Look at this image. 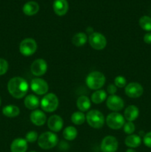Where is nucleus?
Segmentation results:
<instances>
[{"label":"nucleus","mask_w":151,"mask_h":152,"mask_svg":"<svg viewBox=\"0 0 151 152\" xmlns=\"http://www.w3.org/2000/svg\"><path fill=\"white\" fill-rule=\"evenodd\" d=\"M29 88L28 82L24 78L19 77H13L7 83V90L9 93L16 99H21L27 94Z\"/></svg>","instance_id":"1"},{"label":"nucleus","mask_w":151,"mask_h":152,"mask_svg":"<svg viewBox=\"0 0 151 152\" xmlns=\"http://www.w3.org/2000/svg\"><path fill=\"white\" fill-rule=\"evenodd\" d=\"M38 145L42 149L48 150L56 146L59 142V138L56 134L52 132L42 133L38 138Z\"/></svg>","instance_id":"2"},{"label":"nucleus","mask_w":151,"mask_h":152,"mask_svg":"<svg viewBox=\"0 0 151 152\" xmlns=\"http://www.w3.org/2000/svg\"><path fill=\"white\" fill-rule=\"evenodd\" d=\"M106 79L105 75L100 71H92L86 78L87 87L92 90H99L105 85Z\"/></svg>","instance_id":"3"},{"label":"nucleus","mask_w":151,"mask_h":152,"mask_svg":"<svg viewBox=\"0 0 151 152\" xmlns=\"http://www.w3.org/2000/svg\"><path fill=\"white\" fill-rule=\"evenodd\" d=\"M40 105L41 109L45 112H53L59 106V99L55 94H47L41 99Z\"/></svg>","instance_id":"4"},{"label":"nucleus","mask_w":151,"mask_h":152,"mask_svg":"<svg viewBox=\"0 0 151 152\" xmlns=\"http://www.w3.org/2000/svg\"><path fill=\"white\" fill-rule=\"evenodd\" d=\"M86 120L89 126L93 129H101L105 124V119L103 114L98 110H91L87 113Z\"/></svg>","instance_id":"5"},{"label":"nucleus","mask_w":151,"mask_h":152,"mask_svg":"<svg viewBox=\"0 0 151 152\" xmlns=\"http://www.w3.org/2000/svg\"><path fill=\"white\" fill-rule=\"evenodd\" d=\"M106 123L110 129L117 130L124 126L125 123L124 117L118 112L110 113L106 118Z\"/></svg>","instance_id":"6"},{"label":"nucleus","mask_w":151,"mask_h":152,"mask_svg":"<svg viewBox=\"0 0 151 152\" xmlns=\"http://www.w3.org/2000/svg\"><path fill=\"white\" fill-rule=\"evenodd\" d=\"M37 49V44L33 39L26 38L21 42L19 45V51L22 55L29 56L33 54Z\"/></svg>","instance_id":"7"},{"label":"nucleus","mask_w":151,"mask_h":152,"mask_svg":"<svg viewBox=\"0 0 151 152\" xmlns=\"http://www.w3.org/2000/svg\"><path fill=\"white\" fill-rule=\"evenodd\" d=\"M89 43L93 48L102 50L107 45V39L103 34L98 32L92 33L89 37Z\"/></svg>","instance_id":"8"},{"label":"nucleus","mask_w":151,"mask_h":152,"mask_svg":"<svg viewBox=\"0 0 151 152\" xmlns=\"http://www.w3.org/2000/svg\"><path fill=\"white\" fill-rule=\"evenodd\" d=\"M118 142L115 137L107 136L101 142V150L102 152H115L118 149Z\"/></svg>","instance_id":"9"},{"label":"nucleus","mask_w":151,"mask_h":152,"mask_svg":"<svg viewBox=\"0 0 151 152\" xmlns=\"http://www.w3.org/2000/svg\"><path fill=\"white\" fill-rule=\"evenodd\" d=\"M30 88L34 93L38 95L47 94L49 88L47 82L41 78H35L32 80L30 83Z\"/></svg>","instance_id":"10"},{"label":"nucleus","mask_w":151,"mask_h":152,"mask_svg":"<svg viewBox=\"0 0 151 152\" xmlns=\"http://www.w3.org/2000/svg\"><path fill=\"white\" fill-rule=\"evenodd\" d=\"M47 63L44 59H37L33 62L30 66L31 73L36 77L42 76L47 72Z\"/></svg>","instance_id":"11"},{"label":"nucleus","mask_w":151,"mask_h":152,"mask_svg":"<svg viewBox=\"0 0 151 152\" xmlns=\"http://www.w3.org/2000/svg\"><path fill=\"white\" fill-rule=\"evenodd\" d=\"M144 88L138 83H130L125 87V94L130 98L140 97L143 94Z\"/></svg>","instance_id":"12"},{"label":"nucleus","mask_w":151,"mask_h":152,"mask_svg":"<svg viewBox=\"0 0 151 152\" xmlns=\"http://www.w3.org/2000/svg\"><path fill=\"white\" fill-rule=\"evenodd\" d=\"M106 104L107 108L113 111H121L124 106V102L123 99L116 95H110L107 99Z\"/></svg>","instance_id":"13"},{"label":"nucleus","mask_w":151,"mask_h":152,"mask_svg":"<svg viewBox=\"0 0 151 152\" xmlns=\"http://www.w3.org/2000/svg\"><path fill=\"white\" fill-rule=\"evenodd\" d=\"M64 122L62 117L59 115H53L47 120V126L50 130L53 132H59L63 128Z\"/></svg>","instance_id":"14"},{"label":"nucleus","mask_w":151,"mask_h":152,"mask_svg":"<svg viewBox=\"0 0 151 152\" xmlns=\"http://www.w3.org/2000/svg\"><path fill=\"white\" fill-rule=\"evenodd\" d=\"M31 122L33 124H34L36 126H44V123H46L47 120V117L44 112L40 110H34L30 114Z\"/></svg>","instance_id":"15"},{"label":"nucleus","mask_w":151,"mask_h":152,"mask_svg":"<svg viewBox=\"0 0 151 152\" xmlns=\"http://www.w3.org/2000/svg\"><path fill=\"white\" fill-rule=\"evenodd\" d=\"M68 2L67 0H55L53 4V8L55 13L59 16H64L68 10Z\"/></svg>","instance_id":"16"},{"label":"nucleus","mask_w":151,"mask_h":152,"mask_svg":"<svg viewBox=\"0 0 151 152\" xmlns=\"http://www.w3.org/2000/svg\"><path fill=\"white\" fill-rule=\"evenodd\" d=\"M28 150V142L23 138H17L10 145L11 152H26Z\"/></svg>","instance_id":"17"},{"label":"nucleus","mask_w":151,"mask_h":152,"mask_svg":"<svg viewBox=\"0 0 151 152\" xmlns=\"http://www.w3.org/2000/svg\"><path fill=\"white\" fill-rule=\"evenodd\" d=\"M39 10V5L36 1H30L25 3L22 7V11L27 16H33Z\"/></svg>","instance_id":"18"},{"label":"nucleus","mask_w":151,"mask_h":152,"mask_svg":"<svg viewBox=\"0 0 151 152\" xmlns=\"http://www.w3.org/2000/svg\"><path fill=\"white\" fill-rule=\"evenodd\" d=\"M124 118L128 122H133L138 118L139 115V110L136 105H129L124 110Z\"/></svg>","instance_id":"19"},{"label":"nucleus","mask_w":151,"mask_h":152,"mask_svg":"<svg viewBox=\"0 0 151 152\" xmlns=\"http://www.w3.org/2000/svg\"><path fill=\"white\" fill-rule=\"evenodd\" d=\"M25 105L27 108L30 110H35L39 106L40 101L39 99L34 94H29L25 97Z\"/></svg>","instance_id":"20"},{"label":"nucleus","mask_w":151,"mask_h":152,"mask_svg":"<svg viewBox=\"0 0 151 152\" xmlns=\"http://www.w3.org/2000/svg\"><path fill=\"white\" fill-rule=\"evenodd\" d=\"M124 142L129 148H138L142 143V139L137 134H130L125 138Z\"/></svg>","instance_id":"21"},{"label":"nucleus","mask_w":151,"mask_h":152,"mask_svg":"<svg viewBox=\"0 0 151 152\" xmlns=\"http://www.w3.org/2000/svg\"><path fill=\"white\" fill-rule=\"evenodd\" d=\"M76 105L80 111L85 112L90 109L91 106V102L87 96H81L77 99Z\"/></svg>","instance_id":"22"},{"label":"nucleus","mask_w":151,"mask_h":152,"mask_svg":"<svg viewBox=\"0 0 151 152\" xmlns=\"http://www.w3.org/2000/svg\"><path fill=\"white\" fill-rule=\"evenodd\" d=\"M2 113L5 117L13 118V117H17L20 113L19 107L14 105H6L3 108Z\"/></svg>","instance_id":"23"},{"label":"nucleus","mask_w":151,"mask_h":152,"mask_svg":"<svg viewBox=\"0 0 151 152\" xmlns=\"http://www.w3.org/2000/svg\"><path fill=\"white\" fill-rule=\"evenodd\" d=\"M87 41V37L86 34L83 32H79L76 34L72 38V42L76 47H81L84 45Z\"/></svg>","instance_id":"24"},{"label":"nucleus","mask_w":151,"mask_h":152,"mask_svg":"<svg viewBox=\"0 0 151 152\" xmlns=\"http://www.w3.org/2000/svg\"><path fill=\"white\" fill-rule=\"evenodd\" d=\"M107 98V93L104 90H96L91 96V100L95 104H100L103 102Z\"/></svg>","instance_id":"25"},{"label":"nucleus","mask_w":151,"mask_h":152,"mask_svg":"<svg viewBox=\"0 0 151 152\" xmlns=\"http://www.w3.org/2000/svg\"><path fill=\"white\" fill-rule=\"evenodd\" d=\"M78 132L77 129L73 126H68L64 129L63 137L65 140L68 141H72L76 138Z\"/></svg>","instance_id":"26"},{"label":"nucleus","mask_w":151,"mask_h":152,"mask_svg":"<svg viewBox=\"0 0 151 152\" xmlns=\"http://www.w3.org/2000/svg\"><path fill=\"white\" fill-rule=\"evenodd\" d=\"M85 115L81 111H76L71 116V121L73 124L80 126L82 125L85 121Z\"/></svg>","instance_id":"27"},{"label":"nucleus","mask_w":151,"mask_h":152,"mask_svg":"<svg viewBox=\"0 0 151 152\" xmlns=\"http://www.w3.org/2000/svg\"><path fill=\"white\" fill-rule=\"evenodd\" d=\"M139 25L146 31H151V17L148 16H143L139 19Z\"/></svg>","instance_id":"28"},{"label":"nucleus","mask_w":151,"mask_h":152,"mask_svg":"<svg viewBox=\"0 0 151 152\" xmlns=\"http://www.w3.org/2000/svg\"><path fill=\"white\" fill-rule=\"evenodd\" d=\"M123 129H124V132H125L127 134L130 135L133 134V132H135L136 126L133 124V122H127V123H124V126H123Z\"/></svg>","instance_id":"29"},{"label":"nucleus","mask_w":151,"mask_h":152,"mask_svg":"<svg viewBox=\"0 0 151 152\" xmlns=\"http://www.w3.org/2000/svg\"><path fill=\"white\" fill-rule=\"evenodd\" d=\"M38 134L36 132H34V131L29 132L28 133L26 134V136H25V140H26L27 142H30V143H33V142L38 140Z\"/></svg>","instance_id":"30"},{"label":"nucleus","mask_w":151,"mask_h":152,"mask_svg":"<svg viewBox=\"0 0 151 152\" xmlns=\"http://www.w3.org/2000/svg\"><path fill=\"white\" fill-rule=\"evenodd\" d=\"M127 84V80L123 76H117L114 80V85L117 88H124Z\"/></svg>","instance_id":"31"},{"label":"nucleus","mask_w":151,"mask_h":152,"mask_svg":"<svg viewBox=\"0 0 151 152\" xmlns=\"http://www.w3.org/2000/svg\"><path fill=\"white\" fill-rule=\"evenodd\" d=\"M8 70V62L4 59L0 58V76L5 74Z\"/></svg>","instance_id":"32"},{"label":"nucleus","mask_w":151,"mask_h":152,"mask_svg":"<svg viewBox=\"0 0 151 152\" xmlns=\"http://www.w3.org/2000/svg\"><path fill=\"white\" fill-rule=\"evenodd\" d=\"M143 141L144 143V145H146L147 147L151 148V132H148V133H147L146 134L144 135Z\"/></svg>","instance_id":"33"},{"label":"nucleus","mask_w":151,"mask_h":152,"mask_svg":"<svg viewBox=\"0 0 151 152\" xmlns=\"http://www.w3.org/2000/svg\"><path fill=\"white\" fill-rule=\"evenodd\" d=\"M107 92L110 95H115L117 91V87L113 84H110L107 86Z\"/></svg>","instance_id":"34"},{"label":"nucleus","mask_w":151,"mask_h":152,"mask_svg":"<svg viewBox=\"0 0 151 152\" xmlns=\"http://www.w3.org/2000/svg\"><path fill=\"white\" fill-rule=\"evenodd\" d=\"M144 41L147 44H151V33H147L144 37Z\"/></svg>","instance_id":"35"},{"label":"nucleus","mask_w":151,"mask_h":152,"mask_svg":"<svg viewBox=\"0 0 151 152\" xmlns=\"http://www.w3.org/2000/svg\"><path fill=\"white\" fill-rule=\"evenodd\" d=\"M126 152H136V151H135L134 149H133V148H128V149L126 151Z\"/></svg>","instance_id":"36"},{"label":"nucleus","mask_w":151,"mask_h":152,"mask_svg":"<svg viewBox=\"0 0 151 152\" xmlns=\"http://www.w3.org/2000/svg\"><path fill=\"white\" fill-rule=\"evenodd\" d=\"M1 98H0V105H1Z\"/></svg>","instance_id":"37"},{"label":"nucleus","mask_w":151,"mask_h":152,"mask_svg":"<svg viewBox=\"0 0 151 152\" xmlns=\"http://www.w3.org/2000/svg\"><path fill=\"white\" fill-rule=\"evenodd\" d=\"M29 152H36V151H29Z\"/></svg>","instance_id":"38"}]
</instances>
